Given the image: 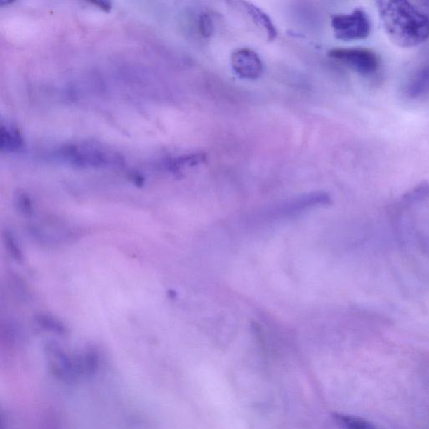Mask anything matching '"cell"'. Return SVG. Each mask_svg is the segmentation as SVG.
Wrapping results in <instances>:
<instances>
[{"mask_svg": "<svg viewBox=\"0 0 429 429\" xmlns=\"http://www.w3.org/2000/svg\"><path fill=\"white\" fill-rule=\"evenodd\" d=\"M332 418L338 425L344 429H378L367 420L355 417V416L333 414Z\"/></svg>", "mask_w": 429, "mask_h": 429, "instance_id": "7", "label": "cell"}, {"mask_svg": "<svg viewBox=\"0 0 429 429\" xmlns=\"http://www.w3.org/2000/svg\"><path fill=\"white\" fill-rule=\"evenodd\" d=\"M429 90V67L423 68L411 81L407 94L411 98L421 96Z\"/></svg>", "mask_w": 429, "mask_h": 429, "instance_id": "8", "label": "cell"}, {"mask_svg": "<svg viewBox=\"0 0 429 429\" xmlns=\"http://www.w3.org/2000/svg\"><path fill=\"white\" fill-rule=\"evenodd\" d=\"M24 141L20 132L14 127L2 126L1 128V149L3 150L15 152L23 148Z\"/></svg>", "mask_w": 429, "mask_h": 429, "instance_id": "6", "label": "cell"}, {"mask_svg": "<svg viewBox=\"0 0 429 429\" xmlns=\"http://www.w3.org/2000/svg\"><path fill=\"white\" fill-rule=\"evenodd\" d=\"M381 23L396 45L414 47L429 37V17L407 1L376 2Z\"/></svg>", "mask_w": 429, "mask_h": 429, "instance_id": "1", "label": "cell"}, {"mask_svg": "<svg viewBox=\"0 0 429 429\" xmlns=\"http://www.w3.org/2000/svg\"><path fill=\"white\" fill-rule=\"evenodd\" d=\"M242 6L244 7L249 15L252 18L253 22L263 29L266 33L268 40L270 41H275L278 36V30L276 26L265 12H263L261 8L254 6L249 2H242Z\"/></svg>", "mask_w": 429, "mask_h": 429, "instance_id": "5", "label": "cell"}, {"mask_svg": "<svg viewBox=\"0 0 429 429\" xmlns=\"http://www.w3.org/2000/svg\"><path fill=\"white\" fill-rule=\"evenodd\" d=\"M331 26L335 37L345 41L363 40L371 32L369 17L361 8L350 14L332 16Z\"/></svg>", "mask_w": 429, "mask_h": 429, "instance_id": "2", "label": "cell"}, {"mask_svg": "<svg viewBox=\"0 0 429 429\" xmlns=\"http://www.w3.org/2000/svg\"><path fill=\"white\" fill-rule=\"evenodd\" d=\"M231 65L234 72L246 80H257L264 72L261 58L250 48H241L233 52L231 55Z\"/></svg>", "mask_w": 429, "mask_h": 429, "instance_id": "4", "label": "cell"}, {"mask_svg": "<svg viewBox=\"0 0 429 429\" xmlns=\"http://www.w3.org/2000/svg\"><path fill=\"white\" fill-rule=\"evenodd\" d=\"M93 4H97L98 7H100L103 8V10H105V11H110L111 8V4L110 2L98 1V2H93Z\"/></svg>", "mask_w": 429, "mask_h": 429, "instance_id": "10", "label": "cell"}, {"mask_svg": "<svg viewBox=\"0 0 429 429\" xmlns=\"http://www.w3.org/2000/svg\"><path fill=\"white\" fill-rule=\"evenodd\" d=\"M328 55L363 76L374 75L379 68L378 55L370 49L336 48L329 51Z\"/></svg>", "mask_w": 429, "mask_h": 429, "instance_id": "3", "label": "cell"}, {"mask_svg": "<svg viewBox=\"0 0 429 429\" xmlns=\"http://www.w3.org/2000/svg\"><path fill=\"white\" fill-rule=\"evenodd\" d=\"M199 30L204 37H210L213 34L214 25L211 17L206 14H202L199 18Z\"/></svg>", "mask_w": 429, "mask_h": 429, "instance_id": "9", "label": "cell"}]
</instances>
